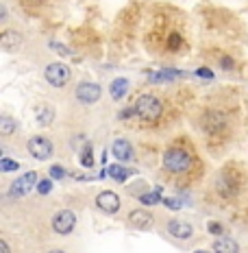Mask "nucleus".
<instances>
[{"instance_id": "obj_15", "label": "nucleus", "mask_w": 248, "mask_h": 253, "mask_svg": "<svg viewBox=\"0 0 248 253\" xmlns=\"http://www.w3.org/2000/svg\"><path fill=\"white\" fill-rule=\"evenodd\" d=\"M211 249H213V253H240V245L229 236H220V238H215Z\"/></svg>"}, {"instance_id": "obj_27", "label": "nucleus", "mask_w": 248, "mask_h": 253, "mask_svg": "<svg viewBox=\"0 0 248 253\" xmlns=\"http://www.w3.org/2000/svg\"><path fill=\"white\" fill-rule=\"evenodd\" d=\"M0 253H11V249H9V242L7 240H0Z\"/></svg>"}, {"instance_id": "obj_21", "label": "nucleus", "mask_w": 248, "mask_h": 253, "mask_svg": "<svg viewBox=\"0 0 248 253\" xmlns=\"http://www.w3.org/2000/svg\"><path fill=\"white\" fill-rule=\"evenodd\" d=\"M50 48L55 50L57 55H61V57H70V48H66V46L59 44V42H55V40L50 42Z\"/></svg>"}, {"instance_id": "obj_9", "label": "nucleus", "mask_w": 248, "mask_h": 253, "mask_svg": "<svg viewBox=\"0 0 248 253\" xmlns=\"http://www.w3.org/2000/svg\"><path fill=\"white\" fill-rule=\"evenodd\" d=\"M215 190H218V194L222 199H235L237 192H240V183L231 172H222L215 179Z\"/></svg>"}, {"instance_id": "obj_25", "label": "nucleus", "mask_w": 248, "mask_h": 253, "mask_svg": "<svg viewBox=\"0 0 248 253\" xmlns=\"http://www.w3.org/2000/svg\"><path fill=\"white\" fill-rule=\"evenodd\" d=\"M140 201H142V203L152 205V203L159 201V194H155V192H146V194H142V197H140Z\"/></svg>"}, {"instance_id": "obj_7", "label": "nucleus", "mask_w": 248, "mask_h": 253, "mask_svg": "<svg viewBox=\"0 0 248 253\" xmlns=\"http://www.w3.org/2000/svg\"><path fill=\"white\" fill-rule=\"evenodd\" d=\"M126 223H129V227H133L137 231H146V229H152V225H155V216L144 208H135V210L129 212V216H126Z\"/></svg>"}, {"instance_id": "obj_1", "label": "nucleus", "mask_w": 248, "mask_h": 253, "mask_svg": "<svg viewBox=\"0 0 248 253\" xmlns=\"http://www.w3.org/2000/svg\"><path fill=\"white\" fill-rule=\"evenodd\" d=\"M194 166V157L192 153L183 146H168L163 153V168H166L170 175H185L192 170Z\"/></svg>"}, {"instance_id": "obj_3", "label": "nucleus", "mask_w": 248, "mask_h": 253, "mask_svg": "<svg viewBox=\"0 0 248 253\" xmlns=\"http://www.w3.org/2000/svg\"><path fill=\"white\" fill-rule=\"evenodd\" d=\"M26 151H29L31 157L44 162L55 155V144H52V140L44 138V135H33V138H29V142H26Z\"/></svg>"}, {"instance_id": "obj_5", "label": "nucleus", "mask_w": 248, "mask_h": 253, "mask_svg": "<svg viewBox=\"0 0 248 253\" xmlns=\"http://www.w3.org/2000/svg\"><path fill=\"white\" fill-rule=\"evenodd\" d=\"M39 181V175L37 172H24L22 177H18L15 181L9 186V197L11 199H20V197H26L29 192H33L35 186H37Z\"/></svg>"}, {"instance_id": "obj_22", "label": "nucleus", "mask_w": 248, "mask_h": 253, "mask_svg": "<svg viewBox=\"0 0 248 253\" xmlns=\"http://www.w3.org/2000/svg\"><path fill=\"white\" fill-rule=\"evenodd\" d=\"M109 172H111V177H115V181H124V177L129 175L122 166H111V170H109Z\"/></svg>"}, {"instance_id": "obj_6", "label": "nucleus", "mask_w": 248, "mask_h": 253, "mask_svg": "<svg viewBox=\"0 0 248 253\" xmlns=\"http://www.w3.org/2000/svg\"><path fill=\"white\" fill-rule=\"evenodd\" d=\"M52 231L59 236H68L72 234L76 227V214L72 210H59L55 216H52Z\"/></svg>"}, {"instance_id": "obj_14", "label": "nucleus", "mask_w": 248, "mask_h": 253, "mask_svg": "<svg viewBox=\"0 0 248 253\" xmlns=\"http://www.w3.org/2000/svg\"><path fill=\"white\" fill-rule=\"evenodd\" d=\"M33 116H35V123H37L39 126H50L52 123H55L57 112H55V107H52V105L41 103V105H37V107L33 109Z\"/></svg>"}, {"instance_id": "obj_2", "label": "nucleus", "mask_w": 248, "mask_h": 253, "mask_svg": "<svg viewBox=\"0 0 248 253\" xmlns=\"http://www.w3.org/2000/svg\"><path fill=\"white\" fill-rule=\"evenodd\" d=\"M133 112L137 118L144 120V123H157L163 114V103L155 94H142V96H137Z\"/></svg>"}, {"instance_id": "obj_24", "label": "nucleus", "mask_w": 248, "mask_h": 253, "mask_svg": "<svg viewBox=\"0 0 248 253\" xmlns=\"http://www.w3.org/2000/svg\"><path fill=\"white\" fill-rule=\"evenodd\" d=\"M181 44H183V42H181V35L172 33V35H170V42H168V48H170V50H178V48H181Z\"/></svg>"}, {"instance_id": "obj_18", "label": "nucleus", "mask_w": 248, "mask_h": 253, "mask_svg": "<svg viewBox=\"0 0 248 253\" xmlns=\"http://www.w3.org/2000/svg\"><path fill=\"white\" fill-rule=\"evenodd\" d=\"M126 89H129V81H126V79H115L111 83V87H109V92H111L113 101H120V98L126 94Z\"/></svg>"}, {"instance_id": "obj_31", "label": "nucleus", "mask_w": 248, "mask_h": 253, "mask_svg": "<svg viewBox=\"0 0 248 253\" xmlns=\"http://www.w3.org/2000/svg\"><path fill=\"white\" fill-rule=\"evenodd\" d=\"M194 253H209V251H205V249H198V251H194Z\"/></svg>"}, {"instance_id": "obj_19", "label": "nucleus", "mask_w": 248, "mask_h": 253, "mask_svg": "<svg viewBox=\"0 0 248 253\" xmlns=\"http://www.w3.org/2000/svg\"><path fill=\"white\" fill-rule=\"evenodd\" d=\"M207 231L211 236H218V238H220V236H224V227L220 223H215V220H209V223H207Z\"/></svg>"}, {"instance_id": "obj_12", "label": "nucleus", "mask_w": 248, "mask_h": 253, "mask_svg": "<svg viewBox=\"0 0 248 253\" xmlns=\"http://www.w3.org/2000/svg\"><path fill=\"white\" fill-rule=\"evenodd\" d=\"M100 96H103V87L98 85V83H81V85L76 87V98L81 101L83 105H92L100 101Z\"/></svg>"}, {"instance_id": "obj_10", "label": "nucleus", "mask_w": 248, "mask_h": 253, "mask_svg": "<svg viewBox=\"0 0 248 253\" xmlns=\"http://www.w3.org/2000/svg\"><path fill=\"white\" fill-rule=\"evenodd\" d=\"M96 205H98L100 212H105V214H118L122 201H120V197L113 192V190H103V192H98V197H96Z\"/></svg>"}, {"instance_id": "obj_8", "label": "nucleus", "mask_w": 248, "mask_h": 253, "mask_svg": "<svg viewBox=\"0 0 248 253\" xmlns=\"http://www.w3.org/2000/svg\"><path fill=\"white\" fill-rule=\"evenodd\" d=\"M166 231H168V236H172L174 240H189L196 229H194V225H189L187 220L168 218L166 220Z\"/></svg>"}, {"instance_id": "obj_13", "label": "nucleus", "mask_w": 248, "mask_h": 253, "mask_svg": "<svg viewBox=\"0 0 248 253\" xmlns=\"http://www.w3.org/2000/svg\"><path fill=\"white\" fill-rule=\"evenodd\" d=\"M226 129V116L220 112H207L203 116V131L207 133H220V131Z\"/></svg>"}, {"instance_id": "obj_30", "label": "nucleus", "mask_w": 248, "mask_h": 253, "mask_svg": "<svg viewBox=\"0 0 248 253\" xmlns=\"http://www.w3.org/2000/svg\"><path fill=\"white\" fill-rule=\"evenodd\" d=\"M46 253H66V251H63V249H48Z\"/></svg>"}, {"instance_id": "obj_28", "label": "nucleus", "mask_w": 248, "mask_h": 253, "mask_svg": "<svg viewBox=\"0 0 248 253\" xmlns=\"http://www.w3.org/2000/svg\"><path fill=\"white\" fill-rule=\"evenodd\" d=\"M196 75H198V77H205V79H207V77H213V75H211V70H205V68L196 70Z\"/></svg>"}, {"instance_id": "obj_23", "label": "nucleus", "mask_w": 248, "mask_h": 253, "mask_svg": "<svg viewBox=\"0 0 248 253\" xmlns=\"http://www.w3.org/2000/svg\"><path fill=\"white\" fill-rule=\"evenodd\" d=\"M0 170H2V172L18 170V164H15L13 160H9V157H4V160H2V164H0Z\"/></svg>"}, {"instance_id": "obj_11", "label": "nucleus", "mask_w": 248, "mask_h": 253, "mask_svg": "<svg viewBox=\"0 0 248 253\" xmlns=\"http://www.w3.org/2000/svg\"><path fill=\"white\" fill-rule=\"evenodd\" d=\"M24 44V35L15 29H4L0 33V46H2L4 52H18Z\"/></svg>"}, {"instance_id": "obj_16", "label": "nucleus", "mask_w": 248, "mask_h": 253, "mask_svg": "<svg viewBox=\"0 0 248 253\" xmlns=\"http://www.w3.org/2000/svg\"><path fill=\"white\" fill-rule=\"evenodd\" d=\"M111 151H113V157L118 162H129L131 157H133V149H131V144L126 140H115Z\"/></svg>"}, {"instance_id": "obj_4", "label": "nucleus", "mask_w": 248, "mask_h": 253, "mask_svg": "<svg viewBox=\"0 0 248 253\" xmlns=\"http://www.w3.org/2000/svg\"><path fill=\"white\" fill-rule=\"evenodd\" d=\"M44 79L52 87H66L72 79V70L66 63H48L44 70Z\"/></svg>"}, {"instance_id": "obj_29", "label": "nucleus", "mask_w": 248, "mask_h": 253, "mask_svg": "<svg viewBox=\"0 0 248 253\" xmlns=\"http://www.w3.org/2000/svg\"><path fill=\"white\" fill-rule=\"evenodd\" d=\"M48 190H50V183H48V181H44V183L39 186V192H48Z\"/></svg>"}, {"instance_id": "obj_17", "label": "nucleus", "mask_w": 248, "mask_h": 253, "mask_svg": "<svg viewBox=\"0 0 248 253\" xmlns=\"http://www.w3.org/2000/svg\"><path fill=\"white\" fill-rule=\"evenodd\" d=\"M18 120L13 118V116H9V114H2L0 116V135L2 138H11V135L18 131Z\"/></svg>"}, {"instance_id": "obj_20", "label": "nucleus", "mask_w": 248, "mask_h": 253, "mask_svg": "<svg viewBox=\"0 0 248 253\" xmlns=\"http://www.w3.org/2000/svg\"><path fill=\"white\" fill-rule=\"evenodd\" d=\"M81 164H83V166H87V168H92V166H94V155H92V146H87V149L83 151V155H81Z\"/></svg>"}, {"instance_id": "obj_26", "label": "nucleus", "mask_w": 248, "mask_h": 253, "mask_svg": "<svg viewBox=\"0 0 248 253\" xmlns=\"http://www.w3.org/2000/svg\"><path fill=\"white\" fill-rule=\"evenodd\" d=\"M63 175H66V170H63V168H59V166H52V168H50V177L61 179Z\"/></svg>"}]
</instances>
